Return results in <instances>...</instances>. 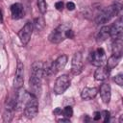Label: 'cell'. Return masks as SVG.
<instances>
[{
    "label": "cell",
    "instance_id": "cell-2",
    "mask_svg": "<svg viewBox=\"0 0 123 123\" xmlns=\"http://www.w3.org/2000/svg\"><path fill=\"white\" fill-rule=\"evenodd\" d=\"M121 11V5L119 4H113L111 6H109L105 10H103L95 18L96 24H104L110 21L113 16L118 14Z\"/></svg>",
    "mask_w": 123,
    "mask_h": 123
},
{
    "label": "cell",
    "instance_id": "cell-17",
    "mask_svg": "<svg viewBox=\"0 0 123 123\" xmlns=\"http://www.w3.org/2000/svg\"><path fill=\"white\" fill-rule=\"evenodd\" d=\"M119 60H120V58H118V57H116V56H114V55L111 56V57H110L109 59H107V61H106V67L111 71V69H113V68L118 64Z\"/></svg>",
    "mask_w": 123,
    "mask_h": 123
},
{
    "label": "cell",
    "instance_id": "cell-10",
    "mask_svg": "<svg viewBox=\"0 0 123 123\" xmlns=\"http://www.w3.org/2000/svg\"><path fill=\"white\" fill-rule=\"evenodd\" d=\"M84 64H83V60H82V55L80 52H77L74 54L73 58H72V62H71V70L73 72V74L77 75L80 74L83 70Z\"/></svg>",
    "mask_w": 123,
    "mask_h": 123
},
{
    "label": "cell",
    "instance_id": "cell-7",
    "mask_svg": "<svg viewBox=\"0 0 123 123\" xmlns=\"http://www.w3.org/2000/svg\"><path fill=\"white\" fill-rule=\"evenodd\" d=\"M33 30H34V26L33 23L28 21L25 23V25L20 29V31L18 32V37L20 39V42L23 45H27L28 42L31 39L32 34H33Z\"/></svg>",
    "mask_w": 123,
    "mask_h": 123
},
{
    "label": "cell",
    "instance_id": "cell-12",
    "mask_svg": "<svg viewBox=\"0 0 123 123\" xmlns=\"http://www.w3.org/2000/svg\"><path fill=\"white\" fill-rule=\"evenodd\" d=\"M109 75H110V70L105 65L97 66V69L94 72V78L97 81H105L109 78Z\"/></svg>",
    "mask_w": 123,
    "mask_h": 123
},
{
    "label": "cell",
    "instance_id": "cell-18",
    "mask_svg": "<svg viewBox=\"0 0 123 123\" xmlns=\"http://www.w3.org/2000/svg\"><path fill=\"white\" fill-rule=\"evenodd\" d=\"M33 26H34V28H35V30H36L37 32H41V31L43 30L44 26H45V22H44L43 17L40 16V17L36 18V19H35V22H34V24H33Z\"/></svg>",
    "mask_w": 123,
    "mask_h": 123
},
{
    "label": "cell",
    "instance_id": "cell-15",
    "mask_svg": "<svg viewBox=\"0 0 123 123\" xmlns=\"http://www.w3.org/2000/svg\"><path fill=\"white\" fill-rule=\"evenodd\" d=\"M97 92H98V89L96 87L86 86L83 88V90L81 92V97L84 100H90V99H93L97 95Z\"/></svg>",
    "mask_w": 123,
    "mask_h": 123
},
{
    "label": "cell",
    "instance_id": "cell-5",
    "mask_svg": "<svg viewBox=\"0 0 123 123\" xmlns=\"http://www.w3.org/2000/svg\"><path fill=\"white\" fill-rule=\"evenodd\" d=\"M70 86V79L67 75H61L57 78L54 85V92L58 95L62 94Z\"/></svg>",
    "mask_w": 123,
    "mask_h": 123
},
{
    "label": "cell",
    "instance_id": "cell-8",
    "mask_svg": "<svg viewBox=\"0 0 123 123\" xmlns=\"http://www.w3.org/2000/svg\"><path fill=\"white\" fill-rule=\"evenodd\" d=\"M24 84V65L23 63L18 61L16 65V71L15 76L13 80V86L15 88H21Z\"/></svg>",
    "mask_w": 123,
    "mask_h": 123
},
{
    "label": "cell",
    "instance_id": "cell-11",
    "mask_svg": "<svg viewBox=\"0 0 123 123\" xmlns=\"http://www.w3.org/2000/svg\"><path fill=\"white\" fill-rule=\"evenodd\" d=\"M11 13L12 19H20L24 16V8L20 3H14L11 6Z\"/></svg>",
    "mask_w": 123,
    "mask_h": 123
},
{
    "label": "cell",
    "instance_id": "cell-19",
    "mask_svg": "<svg viewBox=\"0 0 123 123\" xmlns=\"http://www.w3.org/2000/svg\"><path fill=\"white\" fill-rule=\"evenodd\" d=\"M37 8H38V11L43 14L46 12L47 11V4H46V1L45 0H37Z\"/></svg>",
    "mask_w": 123,
    "mask_h": 123
},
{
    "label": "cell",
    "instance_id": "cell-25",
    "mask_svg": "<svg viewBox=\"0 0 123 123\" xmlns=\"http://www.w3.org/2000/svg\"><path fill=\"white\" fill-rule=\"evenodd\" d=\"M55 7H56V9H57L58 11H62V9H63V3H62V1L57 2V3L55 4Z\"/></svg>",
    "mask_w": 123,
    "mask_h": 123
},
{
    "label": "cell",
    "instance_id": "cell-26",
    "mask_svg": "<svg viewBox=\"0 0 123 123\" xmlns=\"http://www.w3.org/2000/svg\"><path fill=\"white\" fill-rule=\"evenodd\" d=\"M93 120L94 121H98V120H100L101 119V112L100 111H95L94 113H93Z\"/></svg>",
    "mask_w": 123,
    "mask_h": 123
},
{
    "label": "cell",
    "instance_id": "cell-13",
    "mask_svg": "<svg viewBox=\"0 0 123 123\" xmlns=\"http://www.w3.org/2000/svg\"><path fill=\"white\" fill-rule=\"evenodd\" d=\"M100 96L105 104H108L111 100V86L108 83H104L100 86Z\"/></svg>",
    "mask_w": 123,
    "mask_h": 123
},
{
    "label": "cell",
    "instance_id": "cell-24",
    "mask_svg": "<svg viewBox=\"0 0 123 123\" xmlns=\"http://www.w3.org/2000/svg\"><path fill=\"white\" fill-rule=\"evenodd\" d=\"M73 37H74V32H73L71 29L66 30V32H65V38H70V39H72Z\"/></svg>",
    "mask_w": 123,
    "mask_h": 123
},
{
    "label": "cell",
    "instance_id": "cell-4",
    "mask_svg": "<svg viewBox=\"0 0 123 123\" xmlns=\"http://www.w3.org/2000/svg\"><path fill=\"white\" fill-rule=\"evenodd\" d=\"M67 62V56L66 55H61L60 57H58V59L56 61H54L52 62V64L45 69V74L48 76H52L57 74L59 71H61L62 69L64 68L65 64Z\"/></svg>",
    "mask_w": 123,
    "mask_h": 123
},
{
    "label": "cell",
    "instance_id": "cell-30",
    "mask_svg": "<svg viewBox=\"0 0 123 123\" xmlns=\"http://www.w3.org/2000/svg\"><path fill=\"white\" fill-rule=\"evenodd\" d=\"M0 21L3 22V15H2V10L0 9Z\"/></svg>",
    "mask_w": 123,
    "mask_h": 123
},
{
    "label": "cell",
    "instance_id": "cell-1",
    "mask_svg": "<svg viewBox=\"0 0 123 123\" xmlns=\"http://www.w3.org/2000/svg\"><path fill=\"white\" fill-rule=\"evenodd\" d=\"M45 75V67L42 62H35L31 66V76L29 79V85L31 93L36 97L40 95L41 92V80Z\"/></svg>",
    "mask_w": 123,
    "mask_h": 123
},
{
    "label": "cell",
    "instance_id": "cell-3",
    "mask_svg": "<svg viewBox=\"0 0 123 123\" xmlns=\"http://www.w3.org/2000/svg\"><path fill=\"white\" fill-rule=\"evenodd\" d=\"M70 29V25L68 24H61L60 26H58L55 30H53L51 32V34L48 37V39L50 42L52 43H60L62 40L65 39V32L66 30Z\"/></svg>",
    "mask_w": 123,
    "mask_h": 123
},
{
    "label": "cell",
    "instance_id": "cell-14",
    "mask_svg": "<svg viewBox=\"0 0 123 123\" xmlns=\"http://www.w3.org/2000/svg\"><path fill=\"white\" fill-rule=\"evenodd\" d=\"M111 49H112V55L121 58L122 51H123V40L122 37H117L114 38L112 44H111Z\"/></svg>",
    "mask_w": 123,
    "mask_h": 123
},
{
    "label": "cell",
    "instance_id": "cell-23",
    "mask_svg": "<svg viewBox=\"0 0 123 123\" xmlns=\"http://www.w3.org/2000/svg\"><path fill=\"white\" fill-rule=\"evenodd\" d=\"M101 118H103L104 122H108L110 120V111H103L101 112Z\"/></svg>",
    "mask_w": 123,
    "mask_h": 123
},
{
    "label": "cell",
    "instance_id": "cell-28",
    "mask_svg": "<svg viewBox=\"0 0 123 123\" xmlns=\"http://www.w3.org/2000/svg\"><path fill=\"white\" fill-rule=\"evenodd\" d=\"M53 113H54L55 115H62V110L60 109V108H57V109L53 111Z\"/></svg>",
    "mask_w": 123,
    "mask_h": 123
},
{
    "label": "cell",
    "instance_id": "cell-29",
    "mask_svg": "<svg viewBox=\"0 0 123 123\" xmlns=\"http://www.w3.org/2000/svg\"><path fill=\"white\" fill-rule=\"evenodd\" d=\"M57 121H58V122H66V123H69V122H70V119H69V118H67V117H65V118L58 119Z\"/></svg>",
    "mask_w": 123,
    "mask_h": 123
},
{
    "label": "cell",
    "instance_id": "cell-9",
    "mask_svg": "<svg viewBox=\"0 0 123 123\" xmlns=\"http://www.w3.org/2000/svg\"><path fill=\"white\" fill-rule=\"evenodd\" d=\"M123 33V21L122 18H118L111 26H110V37L114 38L122 37Z\"/></svg>",
    "mask_w": 123,
    "mask_h": 123
},
{
    "label": "cell",
    "instance_id": "cell-16",
    "mask_svg": "<svg viewBox=\"0 0 123 123\" xmlns=\"http://www.w3.org/2000/svg\"><path fill=\"white\" fill-rule=\"evenodd\" d=\"M109 37H110V26H103L97 35V40L98 41H104Z\"/></svg>",
    "mask_w": 123,
    "mask_h": 123
},
{
    "label": "cell",
    "instance_id": "cell-20",
    "mask_svg": "<svg viewBox=\"0 0 123 123\" xmlns=\"http://www.w3.org/2000/svg\"><path fill=\"white\" fill-rule=\"evenodd\" d=\"M62 115L64 117H67V118H70L72 115H73V109L71 106H66L64 107V109L62 110Z\"/></svg>",
    "mask_w": 123,
    "mask_h": 123
},
{
    "label": "cell",
    "instance_id": "cell-27",
    "mask_svg": "<svg viewBox=\"0 0 123 123\" xmlns=\"http://www.w3.org/2000/svg\"><path fill=\"white\" fill-rule=\"evenodd\" d=\"M66 8H67L68 11H73L75 9V4L73 2H68L66 4Z\"/></svg>",
    "mask_w": 123,
    "mask_h": 123
},
{
    "label": "cell",
    "instance_id": "cell-22",
    "mask_svg": "<svg viewBox=\"0 0 123 123\" xmlns=\"http://www.w3.org/2000/svg\"><path fill=\"white\" fill-rule=\"evenodd\" d=\"M114 82H115L119 86H123V74H122V73L117 74V75L114 77Z\"/></svg>",
    "mask_w": 123,
    "mask_h": 123
},
{
    "label": "cell",
    "instance_id": "cell-6",
    "mask_svg": "<svg viewBox=\"0 0 123 123\" xmlns=\"http://www.w3.org/2000/svg\"><path fill=\"white\" fill-rule=\"evenodd\" d=\"M89 61L91 62V64H93L95 66L105 65L107 58H106L104 49L103 48H97L96 50L92 51L90 53V56H89Z\"/></svg>",
    "mask_w": 123,
    "mask_h": 123
},
{
    "label": "cell",
    "instance_id": "cell-21",
    "mask_svg": "<svg viewBox=\"0 0 123 123\" xmlns=\"http://www.w3.org/2000/svg\"><path fill=\"white\" fill-rule=\"evenodd\" d=\"M12 112H13V111L6 109V111L4 112V115H3V120L5 122H10L12 118Z\"/></svg>",
    "mask_w": 123,
    "mask_h": 123
}]
</instances>
